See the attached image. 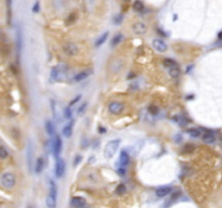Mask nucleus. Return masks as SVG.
Listing matches in <instances>:
<instances>
[{
    "label": "nucleus",
    "instance_id": "1",
    "mask_svg": "<svg viewBox=\"0 0 222 208\" xmlns=\"http://www.w3.org/2000/svg\"><path fill=\"white\" fill-rule=\"evenodd\" d=\"M120 143H122L120 139H115V140L110 141V142L105 145V147H104V152H103L104 156L106 158H108V159L114 157V155L116 154L118 147L120 146Z\"/></svg>",
    "mask_w": 222,
    "mask_h": 208
},
{
    "label": "nucleus",
    "instance_id": "2",
    "mask_svg": "<svg viewBox=\"0 0 222 208\" xmlns=\"http://www.w3.org/2000/svg\"><path fill=\"white\" fill-rule=\"evenodd\" d=\"M0 183H1V187L4 189L12 190L16 184V179L12 172H4L0 178Z\"/></svg>",
    "mask_w": 222,
    "mask_h": 208
},
{
    "label": "nucleus",
    "instance_id": "3",
    "mask_svg": "<svg viewBox=\"0 0 222 208\" xmlns=\"http://www.w3.org/2000/svg\"><path fill=\"white\" fill-rule=\"evenodd\" d=\"M66 71H67V69H66V66L63 64L59 65V66H57V67L51 68V72H50L51 80H53V81L61 80L62 77L64 76V73L66 72Z\"/></svg>",
    "mask_w": 222,
    "mask_h": 208
},
{
    "label": "nucleus",
    "instance_id": "4",
    "mask_svg": "<svg viewBox=\"0 0 222 208\" xmlns=\"http://www.w3.org/2000/svg\"><path fill=\"white\" fill-rule=\"evenodd\" d=\"M26 161H27V167L29 172L33 171V166H34V145L30 140L27 143L26 147Z\"/></svg>",
    "mask_w": 222,
    "mask_h": 208
},
{
    "label": "nucleus",
    "instance_id": "5",
    "mask_svg": "<svg viewBox=\"0 0 222 208\" xmlns=\"http://www.w3.org/2000/svg\"><path fill=\"white\" fill-rule=\"evenodd\" d=\"M62 145H63V142H62L61 137L59 136V134H55L53 141L51 142V150L53 152L54 156L57 157V159L59 158V155H60V153L62 151Z\"/></svg>",
    "mask_w": 222,
    "mask_h": 208
},
{
    "label": "nucleus",
    "instance_id": "6",
    "mask_svg": "<svg viewBox=\"0 0 222 208\" xmlns=\"http://www.w3.org/2000/svg\"><path fill=\"white\" fill-rule=\"evenodd\" d=\"M63 52L68 57H74L79 52V47L74 42H66L63 45Z\"/></svg>",
    "mask_w": 222,
    "mask_h": 208
},
{
    "label": "nucleus",
    "instance_id": "7",
    "mask_svg": "<svg viewBox=\"0 0 222 208\" xmlns=\"http://www.w3.org/2000/svg\"><path fill=\"white\" fill-rule=\"evenodd\" d=\"M122 111H124V104L120 103V102L113 101V102H111V103L108 104V112H110L111 114L119 115V114H122Z\"/></svg>",
    "mask_w": 222,
    "mask_h": 208
},
{
    "label": "nucleus",
    "instance_id": "8",
    "mask_svg": "<svg viewBox=\"0 0 222 208\" xmlns=\"http://www.w3.org/2000/svg\"><path fill=\"white\" fill-rule=\"evenodd\" d=\"M131 29L136 35H144L147 32V26L143 22H136L132 25Z\"/></svg>",
    "mask_w": 222,
    "mask_h": 208
},
{
    "label": "nucleus",
    "instance_id": "9",
    "mask_svg": "<svg viewBox=\"0 0 222 208\" xmlns=\"http://www.w3.org/2000/svg\"><path fill=\"white\" fill-rule=\"evenodd\" d=\"M23 42H24L23 30H22L21 26H18V28H16V50H18V54L22 53V50H23Z\"/></svg>",
    "mask_w": 222,
    "mask_h": 208
},
{
    "label": "nucleus",
    "instance_id": "10",
    "mask_svg": "<svg viewBox=\"0 0 222 208\" xmlns=\"http://www.w3.org/2000/svg\"><path fill=\"white\" fill-rule=\"evenodd\" d=\"M65 172V163L62 158H57L55 163V176L57 178H62Z\"/></svg>",
    "mask_w": 222,
    "mask_h": 208
},
{
    "label": "nucleus",
    "instance_id": "11",
    "mask_svg": "<svg viewBox=\"0 0 222 208\" xmlns=\"http://www.w3.org/2000/svg\"><path fill=\"white\" fill-rule=\"evenodd\" d=\"M93 74V71L92 69H87V71H83V72L78 73V74H76L74 76V78L73 80L75 81V83H80V81H83L85 79H87L89 76H91Z\"/></svg>",
    "mask_w": 222,
    "mask_h": 208
},
{
    "label": "nucleus",
    "instance_id": "12",
    "mask_svg": "<svg viewBox=\"0 0 222 208\" xmlns=\"http://www.w3.org/2000/svg\"><path fill=\"white\" fill-rule=\"evenodd\" d=\"M153 48H154L155 50L157 51V52H165V51H167V45L165 43V41H163L161 39H158V38H156V39L153 40Z\"/></svg>",
    "mask_w": 222,
    "mask_h": 208
},
{
    "label": "nucleus",
    "instance_id": "13",
    "mask_svg": "<svg viewBox=\"0 0 222 208\" xmlns=\"http://www.w3.org/2000/svg\"><path fill=\"white\" fill-rule=\"evenodd\" d=\"M71 206L73 208H83L86 206V200L81 196H75L71 201Z\"/></svg>",
    "mask_w": 222,
    "mask_h": 208
},
{
    "label": "nucleus",
    "instance_id": "14",
    "mask_svg": "<svg viewBox=\"0 0 222 208\" xmlns=\"http://www.w3.org/2000/svg\"><path fill=\"white\" fill-rule=\"evenodd\" d=\"M129 161H130V157L128 153L126 151H122L120 153V156H119V163H120V166H122V168H126L127 166L129 165Z\"/></svg>",
    "mask_w": 222,
    "mask_h": 208
},
{
    "label": "nucleus",
    "instance_id": "15",
    "mask_svg": "<svg viewBox=\"0 0 222 208\" xmlns=\"http://www.w3.org/2000/svg\"><path fill=\"white\" fill-rule=\"evenodd\" d=\"M171 191H172L171 187H161L156 190V195H157L158 197H165L168 194L171 193Z\"/></svg>",
    "mask_w": 222,
    "mask_h": 208
},
{
    "label": "nucleus",
    "instance_id": "16",
    "mask_svg": "<svg viewBox=\"0 0 222 208\" xmlns=\"http://www.w3.org/2000/svg\"><path fill=\"white\" fill-rule=\"evenodd\" d=\"M43 167H45V159H43V157H38L36 161V164H35V172L40 173L43 170Z\"/></svg>",
    "mask_w": 222,
    "mask_h": 208
},
{
    "label": "nucleus",
    "instance_id": "17",
    "mask_svg": "<svg viewBox=\"0 0 222 208\" xmlns=\"http://www.w3.org/2000/svg\"><path fill=\"white\" fill-rule=\"evenodd\" d=\"M73 125H74V122H72L71 124H68V125H66L63 128V130H62V132H63V136L65 137V138H71L73 134Z\"/></svg>",
    "mask_w": 222,
    "mask_h": 208
},
{
    "label": "nucleus",
    "instance_id": "18",
    "mask_svg": "<svg viewBox=\"0 0 222 208\" xmlns=\"http://www.w3.org/2000/svg\"><path fill=\"white\" fill-rule=\"evenodd\" d=\"M45 127H46V131L49 136H53L55 133V127L51 120H47L46 124H45Z\"/></svg>",
    "mask_w": 222,
    "mask_h": 208
},
{
    "label": "nucleus",
    "instance_id": "19",
    "mask_svg": "<svg viewBox=\"0 0 222 208\" xmlns=\"http://www.w3.org/2000/svg\"><path fill=\"white\" fill-rule=\"evenodd\" d=\"M163 63H164V65H165V67H167L168 69L173 68V67H179L178 63H177L175 60H172V59H165Z\"/></svg>",
    "mask_w": 222,
    "mask_h": 208
},
{
    "label": "nucleus",
    "instance_id": "20",
    "mask_svg": "<svg viewBox=\"0 0 222 208\" xmlns=\"http://www.w3.org/2000/svg\"><path fill=\"white\" fill-rule=\"evenodd\" d=\"M203 141L206 142V143H214L216 141V137L212 134V132L208 131V132H206L203 136Z\"/></svg>",
    "mask_w": 222,
    "mask_h": 208
},
{
    "label": "nucleus",
    "instance_id": "21",
    "mask_svg": "<svg viewBox=\"0 0 222 208\" xmlns=\"http://www.w3.org/2000/svg\"><path fill=\"white\" fill-rule=\"evenodd\" d=\"M46 204L48 208H57V198L52 197L51 195H48L46 200Z\"/></svg>",
    "mask_w": 222,
    "mask_h": 208
},
{
    "label": "nucleus",
    "instance_id": "22",
    "mask_svg": "<svg viewBox=\"0 0 222 208\" xmlns=\"http://www.w3.org/2000/svg\"><path fill=\"white\" fill-rule=\"evenodd\" d=\"M122 61H113L112 62V72L114 73H118L122 71Z\"/></svg>",
    "mask_w": 222,
    "mask_h": 208
},
{
    "label": "nucleus",
    "instance_id": "23",
    "mask_svg": "<svg viewBox=\"0 0 222 208\" xmlns=\"http://www.w3.org/2000/svg\"><path fill=\"white\" fill-rule=\"evenodd\" d=\"M49 195H51L54 198H57V187L55 182L52 180L50 181V193H49Z\"/></svg>",
    "mask_w": 222,
    "mask_h": 208
},
{
    "label": "nucleus",
    "instance_id": "24",
    "mask_svg": "<svg viewBox=\"0 0 222 208\" xmlns=\"http://www.w3.org/2000/svg\"><path fill=\"white\" fill-rule=\"evenodd\" d=\"M132 8L136 12H141V11H143V9H144V4L142 2V1H140V0H136V1L133 2Z\"/></svg>",
    "mask_w": 222,
    "mask_h": 208
},
{
    "label": "nucleus",
    "instance_id": "25",
    "mask_svg": "<svg viewBox=\"0 0 222 208\" xmlns=\"http://www.w3.org/2000/svg\"><path fill=\"white\" fill-rule=\"evenodd\" d=\"M107 37H108V32L104 33L103 35H101L100 38H99V39L95 41V47H100V46H102V45H103V43L106 41Z\"/></svg>",
    "mask_w": 222,
    "mask_h": 208
},
{
    "label": "nucleus",
    "instance_id": "26",
    "mask_svg": "<svg viewBox=\"0 0 222 208\" xmlns=\"http://www.w3.org/2000/svg\"><path fill=\"white\" fill-rule=\"evenodd\" d=\"M124 39V36H122V34H117V35H115L113 38H112V46H117L118 43L122 42V40Z\"/></svg>",
    "mask_w": 222,
    "mask_h": 208
},
{
    "label": "nucleus",
    "instance_id": "27",
    "mask_svg": "<svg viewBox=\"0 0 222 208\" xmlns=\"http://www.w3.org/2000/svg\"><path fill=\"white\" fill-rule=\"evenodd\" d=\"M186 132L189 133V136H191V137H192V138H199V137L201 136V130L195 129V128H193V129H189V130H186Z\"/></svg>",
    "mask_w": 222,
    "mask_h": 208
},
{
    "label": "nucleus",
    "instance_id": "28",
    "mask_svg": "<svg viewBox=\"0 0 222 208\" xmlns=\"http://www.w3.org/2000/svg\"><path fill=\"white\" fill-rule=\"evenodd\" d=\"M169 71V75L171 76L172 78H176V77H178V76L180 75V68L179 67H173V68H170V69H168Z\"/></svg>",
    "mask_w": 222,
    "mask_h": 208
},
{
    "label": "nucleus",
    "instance_id": "29",
    "mask_svg": "<svg viewBox=\"0 0 222 208\" xmlns=\"http://www.w3.org/2000/svg\"><path fill=\"white\" fill-rule=\"evenodd\" d=\"M127 191V187H126V185L124 184V183H120V184H118L117 185V187H116V193L118 194V195H122V194H124Z\"/></svg>",
    "mask_w": 222,
    "mask_h": 208
},
{
    "label": "nucleus",
    "instance_id": "30",
    "mask_svg": "<svg viewBox=\"0 0 222 208\" xmlns=\"http://www.w3.org/2000/svg\"><path fill=\"white\" fill-rule=\"evenodd\" d=\"M8 156H9V152L7 151V149L4 145H1L0 146V157H1V159H6Z\"/></svg>",
    "mask_w": 222,
    "mask_h": 208
},
{
    "label": "nucleus",
    "instance_id": "31",
    "mask_svg": "<svg viewBox=\"0 0 222 208\" xmlns=\"http://www.w3.org/2000/svg\"><path fill=\"white\" fill-rule=\"evenodd\" d=\"M72 116H73L72 110H71V108H69V106H67V108L64 110V117L66 119H71V118H72Z\"/></svg>",
    "mask_w": 222,
    "mask_h": 208
},
{
    "label": "nucleus",
    "instance_id": "32",
    "mask_svg": "<svg viewBox=\"0 0 222 208\" xmlns=\"http://www.w3.org/2000/svg\"><path fill=\"white\" fill-rule=\"evenodd\" d=\"M87 105H88V103H87V102H83V103L77 108V114H79V115L83 114V112H85V110L87 108Z\"/></svg>",
    "mask_w": 222,
    "mask_h": 208
},
{
    "label": "nucleus",
    "instance_id": "33",
    "mask_svg": "<svg viewBox=\"0 0 222 208\" xmlns=\"http://www.w3.org/2000/svg\"><path fill=\"white\" fill-rule=\"evenodd\" d=\"M51 110H52V114H53L54 118H57V104H55L54 100H51Z\"/></svg>",
    "mask_w": 222,
    "mask_h": 208
},
{
    "label": "nucleus",
    "instance_id": "34",
    "mask_svg": "<svg viewBox=\"0 0 222 208\" xmlns=\"http://www.w3.org/2000/svg\"><path fill=\"white\" fill-rule=\"evenodd\" d=\"M7 4V6H8V23L9 24H11V1H7L6 2Z\"/></svg>",
    "mask_w": 222,
    "mask_h": 208
},
{
    "label": "nucleus",
    "instance_id": "35",
    "mask_svg": "<svg viewBox=\"0 0 222 208\" xmlns=\"http://www.w3.org/2000/svg\"><path fill=\"white\" fill-rule=\"evenodd\" d=\"M80 100H81V96H77L75 99H73V100L69 102V105H68V106H69V108H72L73 105H75L76 103H78Z\"/></svg>",
    "mask_w": 222,
    "mask_h": 208
},
{
    "label": "nucleus",
    "instance_id": "36",
    "mask_svg": "<svg viewBox=\"0 0 222 208\" xmlns=\"http://www.w3.org/2000/svg\"><path fill=\"white\" fill-rule=\"evenodd\" d=\"M39 9H40L39 1H36V2H35V4L33 6V12H34V13H37V12H39Z\"/></svg>",
    "mask_w": 222,
    "mask_h": 208
},
{
    "label": "nucleus",
    "instance_id": "37",
    "mask_svg": "<svg viewBox=\"0 0 222 208\" xmlns=\"http://www.w3.org/2000/svg\"><path fill=\"white\" fill-rule=\"evenodd\" d=\"M148 111H150L151 114L156 115L157 114V112H158V108H156V106H154V105H151L150 108H148Z\"/></svg>",
    "mask_w": 222,
    "mask_h": 208
},
{
    "label": "nucleus",
    "instance_id": "38",
    "mask_svg": "<svg viewBox=\"0 0 222 208\" xmlns=\"http://www.w3.org/2000/svg\"><path fill=\"white\" fill-rule=\"evenodd\" d=\"M81 159H83V157H81L80 155H77V156L75 157V161H74V166H77V165H78L79 163L81 161Z\"/></svg>",
    "mask_w": 222,
    "mask_h": 208
},
{
    "label": "nucleus",
    "instance_id": "39",
    "mask_svg": "<svg viewBox=\"0 0 222 208\" xmlns=\"http://www.w3.org/2000/svg\"><path fill=\"white\" fill-rule=\"evenodd\" d=\"M117 172H118L119 176H125V175H126V170H125V168H122H122H119L118 171H117Z\"/></svg>",
    "mask_w": 222,
    "mask_h": 208
},
{
    "label": "nucleus",
    "instance_id": "40",
    "mask_svg": "<svg viewBox=\"0 0 222 208\" xmlns=\"http://www.w3.org/2000/svg\"><path fill=\"white\" fill-rule=\"evenodd\" d=\"M120 21H122V16H120V15L116 16V18H115V23L119 24V23H120Z\"/></svg>",
    "mask_w": 222,
    "mask_h": 208
},
{
    "label": "nucleus",
    "instance_id": "41",
    "mask_svg": "<svg viewBox=\"0 0 222 208\" xmlns=\"http://www.w3.org/2000/svg\"><path fill=\"white\" fill-rule=\"evenodd\" d=\"M100 132H101V133H105V132H106V130H105V128H104V129H103V128H100Z\"/></svg>",
    "mask_w": 222,
    "mask_h": 208
},
{
    "label": "nucleus",
    "instance_id": "42",
    "mask_svg": "<svg viewBox=\"0 0 222 208\" xmlns=\"http://www.w3.org/2000/svg\"><path fill=\"white\" fill-rule=\"evenodd\" d=\"M219 38H220V39H222V32L221 33H219Z\"/></svg>",
    "mask_w": 222,
    "mask_h": 208
},
{
    "label": "nucleus",
    "instance_id": "43",
    "mask_svg": "<svg viewBox=\"0 0 222 208\" xmlns=\"http://www.w3.org/2000/svg\"><path fill=\"white\" fill-rule=\"evenodd\" d=\"M83 208H86V207H83Z\"/></svg>",
    "mask_w": 222,
    "mask_h": 208
}]
</instances>
